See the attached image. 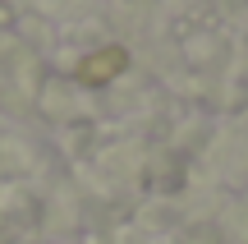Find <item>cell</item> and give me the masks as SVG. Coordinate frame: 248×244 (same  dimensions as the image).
Returning a JSON list of instances; mask_svg holds the SVG:
<instances>
[{
	"mask_svg": "<svg viewBox=\"0 0 248 244\" xmlns=\"http://www.w3.org/2000/svg\"><path fill=\"white\" fill-rule=\"evenodd\" d=\"M129 69V51L124 46H97V51H88L78 65H74V79L83 83V88H101V83H110V79H120V74Z\"/></svg>",
	"mask_w": 248,
	"mask_h": 244,
	"instance_id": "1",
	"label": "cell"
}]
</instances>
